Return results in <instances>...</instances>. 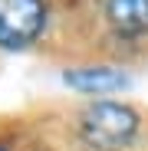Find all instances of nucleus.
I'll use <instances>...</instances> for the list:
<instances>
[{
	"instance_id": "nucleus-1",
	"label": "nucleus",
	"mask_w": 148,
	"mask_h": 151,
	"mask_svg": "<svg viewBox=\"0 0 148 151\" xmlns=\"http://www.w3.org/2000/svg\"><path fill=\"white\" fill-rule=\"evenodd\" d=\"M40 56L56 66L112 63L122 69L148 66V0H82L69 10H53Z\"/></svg>"
},
{
	"instance_id": "nucleus-2",
	"label": "nucleus",
	"mask_w": 148,
	"mask_h": 151,
	"mask_svg": "<svg viewBox=\"0 0 148 151\" xmlns=\"http://www.w3.org/2000/svg\"><path fill=\"white\" fill-rule=\"evenodd\" d=\"M27 115L63 151H148V109L129 99L40 102Z\"/></svg>"
},
{
	"instance_id": "nucleus-3",
	"label": "nucleus",
	"mask_w": 148,
	"mask_h": 151,
	"mask_svg": "<svg viewBox=\"0 0 148 151\" xmlns=\"http://www.w3.org/2000/svg\"><path fill=\"white\" fill-rule=\"evenodd\" d=\"M53 30V0H0V53H40Z\"/></svg>"
},
{
	"instance_id": "nucleus-4",
	"label": "nucleus",
	"mask_w": 148,
	"mask_h": 151,
	"mask_svg": "<svg viewBox=\"0 0 148 151\" xmlns=\"http://www.w3.org/2000/svg\"><path fill=\"white\" fill-rule=\"evenodd\" d=\"M59 79L76 95L109 99L132 86V72L122 66H112V63H72V66H59Z\"/></svg>"
},
{
	"instance_id": "nucleus-5",
	"label": "nucleus",
	"mask_w": 148,
	"mask_h": 151,
	"mask_svg": "<svg viewBox=\"0 0 148 151\" xmlns=\"http://www.w3.org/2000/svg\"><path fill=\"white\" fill-rule=\"evenodd\" d=\"M17 132H20V151H63L27 112L17 115Z\"/></svg>"
},
{
	"instance_id": "nucleus-6",
	"label": "nucleus",
	"mask_w": 148,
	"mask_h": 151,
	"mask_svg": "<svg viewBox=\"0 0 148 151\" xmlns=\"http://www.w3.org/2000/svg\"><path fill=\"white\" fill-rule=\"evenodd\" d=\"M0 151H20V132H17V118L0 122Z\"/></svg>"
}]
</instances>
